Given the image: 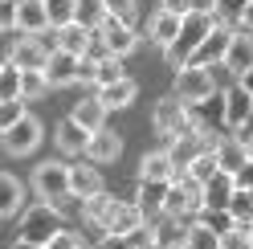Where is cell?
I'll return each instance as SVG.
<instances>
[{
    "instance_id": "7dc6e473",
    "label": "cell",
    "mask_w": 253,
    "mask_h": 249,
    "mask_svg": "<svg viewBox=\"0 0 253 249\" xmlns=\"http://www.w3.org/2000/svg\"><path fill=\"white\" fill-rule=\"evenodd\" d=\"M233 180H237V188H245V192H253V160H249V164H245V167H241V172H237Z\"/></svg>"
},
{
    "instance_id": "d6986e66",
    "label": "cell",
    "mask_w": 253,
    "mask_h": 249,
    "mask_svg": "<svg viewBox=\"0 0 253 249\" xmlns=\"http://www.w3.org/2000/svg\"><path fill=\"white\" fill-rule=\"evenodd\" d=\"M53 41H57V49H66V53H74V57H86L90 49H94V33L86 25H66V29H57L53 33Z\"/></svg>"
},
{
    "instance_id": "680465c9",
    "label": "cell",
    "mask_w": 253,
    "mask_h": 249,
    "mask_svg": "<svg viewBox=\"0 0 253 249\" xmlns=\"http://www.w3.org/2000/svg\"><path fill=\"white\" fill-rule=\"evenodd\" d=\"M147 249H155V245H147Z\"/></svg>"
},
{
    "instance_id": "5bb4252c",
    "label": "cell",
    "mask_w": 253,
    "mask_h": 249,
    "mask_svg": "<svg viewBox=\"0 0 253 249\" xmlns=\"http://www.w3.org/2000/svg\"><path fill=\"white\" fill-rule=\"evenodd\" d=\"M106 192L102 188V172H98V164H70V196L78 200H90V196H98Z\"/></svg>"
},
{
    "instance_id": "52a82bcc",
    "label": "cell",
    "mask_w": 253,
    "mask_h": 249,
    "mask_svg": "<svg viewBox=\"0 0 253 249\" xmlns=\"http://www.w3.org/2000/svg\"><path fill=\"white\" fill-rule=\"evenodd\" d=\"M94 37H98L102 49H106L110 57H119V61H123L126 53H135V45H139V33L131 29V21H119V17H106L102 29H98Z\"/></svg>"
},
{
    "instance_id": "4dcf8cb0",
    "label": "cell",
    "mask_w": 253,
    "mask_h": 249,
    "mask_svg": "<svg viewBox=\"0 0 253 249\" xmlns=\"http://www.w3.org/2000/svg\"><path fill=\"white\" fill-rule=\"evenodd\" d=\"M106 17H110V12H106L102 0H78V8H74V21H78V25H86L90 33H98Z\"/></svg>"
},
{
    "instance_id": "ee69618b",
    "label": "cell",
    "mask_w": 253,
    "mask_h": 249,
    "mask_svg": "<svg viewBox=\"0 0 253 249\" xmlns=\"http://www.w3.org/2000/svg\"><path fill=\"white\" fill-rule=\"evenodd\" d=\"M164 12H171V17H192V12H196V0H164V4H160Z\"/></svg>"
},
{
    "instance_id": "9c48e42d",
    "label": "cell",
    "mask_w": 253,
    "mask_h": 249,
    "mask_svg": "<svg viewBox=\"0 0 253 249\" xmlns=\"http://www.w3.org/2000/svg\"><path fill=\"white\" fill-rule=\"evenodd\" d=\"M49 41L45 37H21V41H12V49H8V61L17 70H45V61H49Z\"/></svg>"
},
{
    "instance_id": "db71d44e",
    "label": "cell",
    "mask_w": 253,
    "mask_h": 249,
    "mask_svg": "<svg viewBox=\"0 0 253 249\" xmlns=\"http://www.w3.org/2000/svg\"><path fill=\"white\" fill-rule=\"evenodd\" d=\"M249 241H253V225H249Z\"/></svg>"
},
{
    "instance_id": "b9f144b4",
    "label": "cell",
    "mask_w": 253,
    "mask_h": 249,
    "mask_svg": "<svg viewBox=\"0 0 253 249\" xmlns=\"http://www.w3.org/2000/svg\"><path fill=\"white\" fill-rule=\"evenodd\" d=\"M220 249H253V241H249V229H245V225L229 229L225 237H220Z\"/></svg>"
},
{
    "instance_id": "5b68a950",
    "label": "cell",
    "mask_w": 253,
    "mask_h": 249,
    "mask_svg": "<svg viewBox=\"0 0 253 249\" xmlns=\"http://www.w3.org/2000/svg\"><path fill=\"white\" fill-rule=\"evenodd\" d=\"M220 70V66H216ZM216 70H192V66H184V70H176V94L180 102H188V106H196V102H209L212 94H216Z\"/></svg>"
},
{
    "instance_id": "cb8c5ba5",
    "label": "cell",
    "mask_w": 253,
    "mask_h": 249,
    "mask_svg": "<svg viewBox=\"0 0 253 249\" xmlns=\"http://www.w3.org/2000/svg\"><path fill=\"white\" fill-rule=\"evenodd\" d=\"M225 66H229V74H237V78L253 70V33H233Z\"/></svg>"
},
{
    "instance_id": "f35d334b",
    "label": "cell",
    "mask_w": 253,
    "mask_h": 249,
    "mask_svg": "<svg viewBox=\"0 0 253 249\" xmlns=\"http://www.w3.org/2000/svg\"><path fill=\"white\" fill-rule=\"evenodd\" d=\"M25 115H29V106H25V102H0V135L12 131Z\"/></svg>"
},
{
    "instance_id": "d590c367",
    "label": "cell",
    "mask_w": 253,
    "mask_h": 249,
    "mask_svg": "<svg viewBox=\"0 0 253 249\" xmlns=\"http://www.w3.org/2000/svg\"><path fill=\"white\" fill-rule=\"evenodd\" d=\"M184 249H220V237H216L209 225L192 221V225H188V245Z\"/></svg>"
},
{
    "instance_id": "ba28073f",
    "label": "cell",
    "mask_w": 253,
    "mask_h": 249,
    "mask_svg": "<svg viewBox=\"0 0 253 249\" xmlns=\"http://www.w3.org/2000/svg\"><path fill=\"white\" fill-rule=\"evenodd\" d=\"M229 41H233V29H229V25H216L212 33H209V41H204L200 49L188 57V66H192V70H216V66H225Z\"/></svg>"
},
{
    "instance_id": "7c38bea8",
    "label": "cell",
    "mask_w": 253,
    "mask_h": 249,
    "mask_svg": "<svg viewBox=\"0 0 253 249\" xmlns=\"http://www.w3.org/2000/svg\"><path fill=\"white\" fill-rule=\"evenodd\" d=\"M253 115V94L237 82L225 90V131H245V123Z\"/></svg>"
},
{
    "instance_id": "7a4b0ae2",
    "label": "cell",
    "mask_w": 253,
    "mask_h": 249,
    "mask_svg": "<svg viewBox=\"0 0 253 249\" xmlns=\"http://www.w3.org/2000/svg\"><path fill=\"white\" fill-rule=\"evenodd\" d=\"M66 229V216H61V208H53V205H33V208H25V216H21V237L17 241H29V245H49L57 233Z\"/></svg>"
},
{
    "instance_id": "ac0fdd59",
    "label": "cell",
    "mask_w": 253,
    "mask_h": 249,
    "mask_svg": "<svg viewBox=\"0 0 253 249\" xmlns=\"http://www.w3.org/2000/svg\"><path fill=\"white\" fill-rule=\"evenodd\" d=\"M180 29H184V21H180V17H171V12L155 8V17L147 21V37L160 45V49H171V45H176V37H180Z\"/></svg>"
},
{
    "instance_id": "6f0895ef",
    "label": "cell",
    "mask_w": 253,
    "mask_h": 249,
    "mask_svg": "<svg viewBox=\"0 0 253 249\" xmlns=\"http://www.w3.org/2000/svg\"><path fill=\"white\" fill-rule=\"evenodd\" d=\"M0 70H4V61H0Z\"/></svg>"
},
{
    "instance_id": "6da1fadb",
    "label": "cell",
    "mask_w": 253,
    "mask_h": 249,
    "mask_svg": "<svg viewBox=\"0 0 253 249\" xmlns=\"http://www.w3.org/2000/svg\"><path fill=\"white\" fill-rule=\"evenodd\" d=\"M216 29V17L209 8H196L192 17H184V29H180V37H176V45L171 49H164V57H168V66L171 70H184L188 66V57H192L204 41H209V33Z\"/></svg>"
},
{
    "instance_id": "9a60e30c",
    "label": "cell",
    "mask_w": 253,
    "mask_h": 249,
    "mask_svg": "<svg viewBox=\"0 0 253 249\" xmlns=\"http://www.w3.org/2000/svg\"><path fill=\"white\" fill-rule=\"evenodd\" d=\"M119 155H123V135L119 131L102 127L98 135H90V147H86V160L90 164H115Z\"/></svg>"
},
{
    "instance_id": "ab89813d",
    "label": "cell",
    "mask_w": 253,
    "mask_h": 249,
    "mask_svg": "<svg viewBox=\"0 0 253 249\" xmlns=\"http://www.w3.org/2000/svg\"><path fill=\"white\" fill-rule=\"evenodd\" d=\"M123 61L119 57H102L98 61V86H110V82H123Z\"/></svg>"
},
{
    "instance_id": "c3c4849f",
    "label": "cell",
    "mask_w": 253,
    "mask_h": 249,
    "mask_svg": "<svg viewBox=\"0 0 253 249\" xmlns=\"http://www.w3.org/2000/svg\"><path fill=\"white\" fill-rule=\"evenodd\" d=\"M94 249H131V241H126V237H106V233H102Z\"/></svg>"
},
{
    "instance_id": "30bf717a",
    "label": "cell",
    "mask_w": 253,
    "mask_h": 249,
    "mask_svg": "<svg viewBox=\"0 0 253 249\" xmlns=\"http://www.w3.org/2000/svg\"><path fill=\"white\" fill-rule=\"evenodd\" d=\"M212 151H216V160H220V172H229V176H237L253 160V155H249V139H233V135L212 139Z\"/></svg>"
},
{
    "instance_id": "7bdbcfd3",
    "label": "cell",
    "mask_w": 253,
    "mask_h": 249,
    "mask_svg": "<svg viewBox=\"0 0 253 249\" xmlns=\"http://www.w3.org/2000/svg\"><path fill=\"white\" fill-rule=\"evenodd\" d=\"M45 249H86V245H82V237H78L74 229H61V233H57V237L45 245Z\"/></svg>"
},
{
    "instance_id": "f5cc1de1",
    "label": "cell",
    "mask_w": 253,
    "mask_h": 249,
    "mask_svg": "<svg viewBox=\"0 0 253 249\" xmlns=\"http://www.w3.org/2000/svg\"><path fill=\"white\" fill-rule=\"evenodd\" d=\"M245 131H249V139H253V115H249V123H245Z\"/></svg>"
},
{
    "instance_id": "8fae6325",
    "label": "cell",
    "mask_w": 253,
    "mask_h": 249,
    "mask_svg": "<svg viewBox=\"0 0 253 249\" xmlns=\"http://www.w3.org/2000/svg\"><path fill=\"white\" fill-rule=\"evenodd\" d=\"M37 143H41V123H37V115H25L12 131H4V151H8V155H29V151H37Z\"/></svg>"
},
{
    "instance_id": "f6af8a7d",
    "label": "cell",
    "mask_w": 253,
    "mask_h": 249,
    "mask_svg": "<svg viewBox=\"0 0 253 249\" xmlns=\"http://www.w3.org/2000/svg\"><path fill=\"white\" fill-rule=\"evenodd\" d=\"M110 17H119V21H131V12H135V0H102Z\"/></svg>"
},
{
    "instance_id": "bcb514c9",
    "label": "cell",
    "mask_w": 253,
    "mask_h": 249,
    "mask_svg": "<svg viewBox=\"0 0 253 249\" xmlns=\"http://www.w3.org/2000/svg\"><path fill=\"white\" fill-rule=\"evenodd\" d=\"M4 29H17V4L12 0H0V33Z\"/></svg>"
},
{
    "instance_id": "7402d4cb",
    "label": "cell",
    "mask_w": 253,
    "mask_h": 249,
    "mask_svg": "<svg viewBox=\"0 0 253 249\" xmlns=\"http://www.w3.org/2000/svg\"><path fill=\"white\" fill-rule=\"evenodd\" d=\"M98 98L106 111H126V106H131L135 98H139V86L131 82V78H123V82H110V86H98Z\"/></svg>"
},
{
    "instance_id": "ffe728a7",
    "label": "cell",
    "mask_w": 253,
    "mask_h": 249,
    "mask_svg": "<svg viewBox=\"0 0 253 249\" xmlns=\"http://www.w3.org/2000/svg\"><path fill=\"white\" fill-rule=\"evenodd\" d=\"M155 229V249H184L188 245V225L180 221V216H164L151 225Z\"/></svg>"
},
{
    "instance_id": "e575fe53",
    "label": "cell",
    "mask_w": 253,
    "mask_h": 249,
    "mask_svg": "<svg viewBox=\"0 0 253 249\" xmlns=\"http://www.w3.org/2000/svg\"><path fill=\"white\" fill-rule=\"evenodd\" d=\"M229 216H233V221L237 225H253V192H245V188H237L233 192V200H229Z\"/></svg>"
},
{
    "instance_id": "11a10c76",
    "label": "cell",
    "mask_w": 253,
    "mask_h": 249,
    "mask_svg": "<svg viewBox=\"0 0 253 249\" xmlns=\"http://www.w3.org/2000/svg\"><path fill=\"white\" fill-rule=\"evenodd\" d=\"M12 4H25V0H12Z\"/></svg>"
},
{
    "instance_id": "e0dca14e",
    "label": "cell",
    "mask_w": 253,
    "mask_h": 249,
    "mask_svg": "<svg viewBox=\"0 0 253 249\" xmlns=\"http://www.w3.org/2000/svg\"><path fill=\"white\" fill-rule=\"evenodd\" d=\"M119 205L123 200H115L110 192H98V196H90V200H82V216L94 225V229H102L106 233V225L115 221V212H119Z\"/></svg>"
},
{
    "instance_id": "603a6c76",
    "label": "cell",
    "mask_w": 253,
    "mask_h": 249,
    "mask_svg": "<svg viewBox=\"0 0 253 249\" xmlns=\"http://www.w3.org/2000/svg\"><path fill=\"white\" fill-rule=\"evenodd\" d=\"M53 139H57L61 155H86V147H90V131H82L74 119H61L57 131H53Z\"/></svg>"
},
{
    "instance_id": "4316f807",
    "label": "cell",
    "mask_w": 253,
    "mask_h": 249,
    "mask_svg": "<svg viewBox=\"0 0 253 249\" xmlns=\"http://www.w3.org/2000/svg\"><path fill=\"white\" fill-rule=\"evenodd\" d=\"M171 180H139V192H135V205L143 212H164V200H168Z\"/></svg>"
},
{
    "instance_id": "484cf974",
    "label": "cell",
    "mask_w": 253,
    "mask_h": 249,
    "mask_svg": "<svg viewBox=\"0 0 253 249\" xmlns=\"http://www.w3.org/2000/svg\"><path fill=\"white\" fill-rule=\"evenodd\" d=\"M25 205V184L17 176L0 172V221H8V216H17Z\"/></svg>"
},
{
    "instance_id": "f907efd6",
    "label": "cell",
    "mask_w": 253,
    "mask_h": 249,
    "mask_svg": "<svg viewBox=\"0 0 253 249\" xmlns=\"http://www.w3.org/2000/svg\"><path fill=\"white\" fill-rule=\"evenodd\" d=\"M237 82H241V86L249 90V94H253V70H249V74H241V78H237Z\"/></svg>"
},
{
    "instance_id": "4fadbf2b",
    "label": "cell",
    "mask_w": 253,
    "mask_h": 249,
    "mask_svg": "<svg viewBox=\"0 0 253 249\" xmlns=\"http://www.w3.org/2000/svg\"><path fill=\"white\" fill-rule=\"evenodd\" d=\"M17 29L21 37H45L49 33V8H45V0H25V4H17Z\"/></svg>"
},
{
    "instance_id": "94428289",
    "label": "cell",
    "mask_w": 253,
    "mask_h": 249,
    "mask_svg": "<svg viewBox=\"0 0 253 249\" xmlns=\"http://www.w3.org/2000/svg\"><path fill=\"white\" fill-rule=\"evenodd\" d=\"M249 143H253V139H249Z\"/></svg>"
},
{
    "instance_id": "44dd1931",
    "label": "cell",
    "mask_w": 253,
    "mask_h": 249,
    "mask_svg": "<svg viewBox=\"0 0 253 249\" xmlns=\"http://www.w3.org/2000/svg\"><path fill=\"white\" fill-rule=\"evenodd\" d=\"M143 225H147V212L139 208L135 200H131V205L123 200L119 212H115V221L106 225V237H131V233H135V229H143Z\"/></svg>"
},
{
    "instance_id": "816d5d0a",
    "label": "cell",
    "mask_w": 253,
    "mask_h": 249,
    "mask_svg": "<svg viewBox=\"0 0 253 249\" xmlns=\"http://www.w3.org/2000/svg\"><path fill=\"white\" fill-rule=\"evenodd\" d=\"M12 249H45V245H29V241H12Z\"/></svg>"
},
{
    "instance_id": "2e32d148",
    "label": "cell",
    "mask_w": 253,
    "mask_h": 249,
    "mask_svg": "<svg viewBox=\"0 0 253 249\" xmlns=\"http://www.w3.org/2000/svg\"><path fill=\"white\" fill-rule=\"evenodd\" d=\"M45 82H49V90L53 86H74L78 82V57L66 53V49H53L49 61H45Z\"/></svg>"
},
{
    "instance_id": "f546056e",
    "label": "cell",
    "mask_w": 253,
    "mask_h": 249,
    "mask_svg": "<svg viewBox=\"0 0 253 249\" xmlns=\"http://www.w3.org/2000/svg\"><path fill=\"white\" fill-rule=\"evenodd\" d=\"M184 176H192L196 184H209L212 176H220V160H216V151H212V147H204L196 160L188 164V172H184Z\"/></svg>"
},
{
    "instance_id": "74e56055",
    "label": "cell",
    "mask_w": 253,
    "mask_h": 249,
    "mask_svg": "<svg viewBox=\"0 0 253 249\" xmlns=\"http://www.w3.org/2000/svg\"><path fill=\"white\" fill-rule=\"evenodd\" d=\"M196 221H200V225H209V229L216 233V237H225L229 229H237V221L229 216V208H204V212L196 216Z\"/></svg>"
},
{
    "instance_id": "277c9868",
    "label": "cell",
    "mask_w": 253,
    "mask_h": 249,
    "mask_svg": "<svg viewBox=\"0 0 253 249\" xmlns=\"http://www.w3.org/2000/svg\"><path fill=\"white\" fill-rule=\"evenodd\" d=\"M204 212V184H196L192 176H176L168 188V200H164V216H200Z\"/></svg>"
},
{
    "instance_id": "f1b7e54d",
    "label": "cell",
    "mask_w": 253,
    "mask_h": 249,
    "mask_svg": "<svg viewBox=\"0 0 253 249\" xmlns=\"http://www.w3.org/2000/svg\"><path fill=\"white\" fill-rule=\"evenodd\" d=\"M233 192H237V180H233L229 172H220V176H212L209 184H204V208H229V200H233Z\"/></svg>"
},
{
    "instance_id": "83f0119b",
    "label": "cell",
    "mask_w": 253,
    "mask_h": 249,
    "mask_svg": "<svg viewBox=\"0 0 253 249\" xmlns=\"http://www.w3.org/2000/svg\"><path fill=\"white\" fill-rule=\"evenodd\" d=\"M176 164H171L168 151H147L143 164H139V180H176Z\"/></svg>"
},
{
    "instance_id": "d4e9b609",
    "label": "cell",
    "mask_w": 253,
    "mask_h": 249,
    "mask_svg": "<svg viewBox=\"0 0 253 249\" xmlns=\"http://www.w3.org/2000/svg\"><path fill=\"white\" fill-rule=\"evenodd\" d=\"M82 131H90V135H98L102 127H106V106L98 102V98H82V102H74V115H70Z\"/></svg>"
},
{
    "instance_id": "1f68e13d",
    "label": "cell",
    "mask_w": 253,
    "mask_h": 249,
    "mask_svg": "<svg viewBox=\"0 0 253 249\" xmlns=\"http://www.w3.org/2000/svg\"><path fill=\"white\" fill-rule=\"evenodd\" d=\"M249 4H253V0H212L209 12L216 17V25H229V21H241Z\"/></svg>"
},
{
    "instance_id": "91938a15",
    "label": "cell",
    "mask_w": 253,
    "mask_h": 249,
    "mask_svg": "<svg viewBox=\"0 0 253 249\" xmlns=\"http://www.w3.org/2000/svg\"><path fill=\"white\" fill-rule=\"evenodd\" d=\"M160 4H164V0H160Z\"/></svg>"
},
{
    "instance_id": "9f6ffc18",
    "label": "cell",
    "mask_w": 253,
    "mask_h": 249,
    "mask_svg": "<svg viewBox=\"0 0 253 249\" xmlns=\"http://www.w3.org/2000/svg\"><path fill=\"white\" fill-rule=\"evenodd\" d=\"M249 155H253V143H249Z\"/></svg>"
},
{
    "instance_id": "60d3db41",
    "label": "cell",
    "mask_w": 253,
    "mask_h": 249,
    "mask_svg": "<svg viewBox=\"0 0 253 249\" xmlns=\"http://www.w3.org/2000/svg\"><path fill=\"white\" fill-rule=\"evenodd\" d=\"M78 82L82 86H98V57H78Z\"/></svg>"
},
{
    "instance_id": "8992f818",
    "label": "cell",
    "mask_w": 253,
    "mask_h": 249,
    "mask_svg": "<svg viewBox=\"0 0 253 249\" xmlns=\"http://www.w3.org/2000/svg\"><path fill=\"white\" fill-rule=\"evenodd\" d=\"M155 131H160L168 143H176L180 135L192 131V119H188V102H180L176 94H168L155 102Z\"/></svg>"
},
{
    "instance_id": "8d00e7d4",
    "label": "cell",
    "mask_w": 253,
    "mask_h": 249,
    "mask_svg": "<svg viewBox=\"0 0 253 249\" xmlns=\"http://www.w3.org/2000/svg\"><path fill=\"white\" fill-rule=\"evenodd\" d=\"M45 8H49V25H53V33H57V29L74 25V8H78V0H45Z\"/></svg>"
},
{
    "instance_id": "836d02e7",
    "label": "cell",
    "mask_w": 253,
    "mask_h": 249,
    "mask_svg": "<svg viewBox=\"0 0 253 249\" xmlns=\"http://www.w3.org/2000/svg\"><path fill=\"white\" fill-rule=\"evenodd\" d=\"M0 102H21V70L4 61V70H0Z\"/></svg>"
},
{
    "instance_id": "681fc988",
    "label": "cell",
    "mask_w": 253,
    "mask_h": 249,
    "mask_svg": "<svg viewBox=\"0 0 253 249\" xmlns=\"http://www.w3.org/2000/svg\"><path fill=\"white\" fill-rule=\"evenodd\" d=\"M241 25H245V33H253V4L245 8V17H241Z\"/></svg>"
},
{
    "instance_id": "3957f363",
    "label": "cell",
    "mask_w": 253,
    "mask_h": 249,
    "mask_svg": "<svg viewBox=\"0 0 253 249\" xmlns=\"http://www.w3.org/2000/svg\"><path fill=\"white\" fill-rule=\"evenodd\" d=\"M33 188H37V196L45 200V205L61 208L70 200V164H61V160L37 164L33 167Z\"/></svg>"
},
{
    "instance_id": "d6a6232c",
    "label": "cell",
    "mask_w": 253,
    "mask_h": 249,
    "mask_svg": "<svg viewBox=\"0 0 253 249\" xmlns=\"http://www.w3.org/2000/svg\"><path fill=\"white\" fill-rule=\"evenodd\" d=\"M49 82H45V70H21V102H33L41 98Z\"/></svg>"
}]
</instances>
